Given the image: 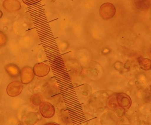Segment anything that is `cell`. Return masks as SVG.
I'll return each mask as SVG.
<instances>
[{"mask_svg":"<svg viewBox=\"0 0 151 125\" xmlns=\"http://www.w3.org/2000/svg\"><path fill=\"white\" fill-rule=\"evenodd\" d=\"M116 12L114 5L110 3H104L100 8V15L104 20H107L112 18L114 16Z\"/></svg>","mask_w":151,"mask_h":125,"instance_id":"cell-1","label":"cell"},{"mask_svg":"<svg viewBox=\"0 0 151 125\" xmlns=\"http://www.w3.org/2000/svg\"><path fill=\"white\" fill-rule=\"evenodd\" d=\"M40 110L41 115L45 118H50L54 115V107L51 104L47 102H42L40 104Z\"/></svg>","mask_w":151,"mask_h":125,"instance_id":"cell-2","label":"cell"},{"mask_svg":"<svg viewBox=\"0 0 151 125\" xmlns=\"http://www.w3.org/2000/svg\"><path fill=\"white\" fill-rule=\"evenodd\" d=\"M22 83L18 81H14L9 85L7 88V94L11 97H15L20 94L22 91Z\"/></svg>","mask_w":151,"mask_h":125,"instance_id":"cell-3","label":"cell"},{"mask_svg":"<svg viewBox=\"0 0 151 125\" xmlns=\"http://www.w3.org/2000/svg\"><path fill=\"white\" fill-rule=\"evenodd\" d=\"M33 70L31 67L25 66L21 72V80L24 84H28L32 81L34 78Z\"/></svg>","mask_w":151,"mask_h":125,"instance_id":"cell-4","label":"cell"},{"mask_svg":"<svg viewBox=\"0 0 151 125\" xmlns=\"http://www.w3.org/2000/svg\"><path fill=\"white\" fill-rule=\"evenodd\" d=\"M34 74L38 77H43L47 75L50 71V67L43 63L36 64L33 68Z\"/></svg>","mask_w":151,"mask_h":125,"instance_id":"cell-5","label":"cell"},{"mask_svg":"<svg viewBox=\"0 0 151 125\" xmlns=\"http://www.w3.org/2000/svg\"><path fill=\"white\" fill-rule=\"evenodd\" d=\"M117 103L119 106L124 110L129 109L131 105V100L126 94H119L117 97Z\"/></svg>","mask_w":151,"mask_h":125,"instance_id":"cell-6","label":"cell"},{"mask_svg":"<svg viewBox=\"0 0 151 125\" xmlns=\"http://www.w3.org/2000/svg\"><path fill=\"white\" fill-rule=\"evenodd\" d=\"M6 69L9 75L13 78L17 77L20 74L19 68L14 64H11L7 65Z\"/></svg>","mask_w":151,"mask_h":125,"instance_id":"cell-7","label":"cell"},{"mask_svg":"<svg viewBox=\"0 0 151 125\" xmlns=\"http://www.w3.org/2000/svg\"><path fill=\"white\" fill-rule=\"evenodd\" d=\"M134 3L136 7L140 9H144L149 6L148 0H134Z\"/></svg>","mask_w":151,"mask_h":125,"instance_id":"cell-8","label":"cell"},{"mask_svg":"<svg viewBox=\"0 0 151 125\" xmlns=\"http://www.w3.org/2000/svg\"><path fill=\"white\" fill-rule=\"evenodd\" d=\"M31 101L33 104L35 105H40L42 103L41 98L39 95L35 94L31 97Z\"/></svg>","mask_w":151,"mask_h":125,"instance_id":"cell-9","label":"cell"},{"mask_svg":"<svg viewBox=\"0 0 151 125\" xmlns=\"http://www.w3.org/2000/svg\"><path fill=\"white\" fill-rule=\"evenodd\" d=\"M125 110L119 107V108H116L115 110V113H116V115L119 117H121L123 115L124 113Z\"/></svg>","mask_w":151,"mask_h":125,"instance_id":"cell-10","label":"cell"},{"mask_svg":"<svg viewBox=\"0 0 151 125\" xmlns=\"http://www.w3.org/2000/svg\"><path fill=\"white\" fill-rule=\"evenodd\" d=\"M45 125H59L56 124V123H47V124H46Z\"/></svg>","mask_w":151,"mask_h":125,"instance_id":"cell-11","label":"cell"}]
</instances>
